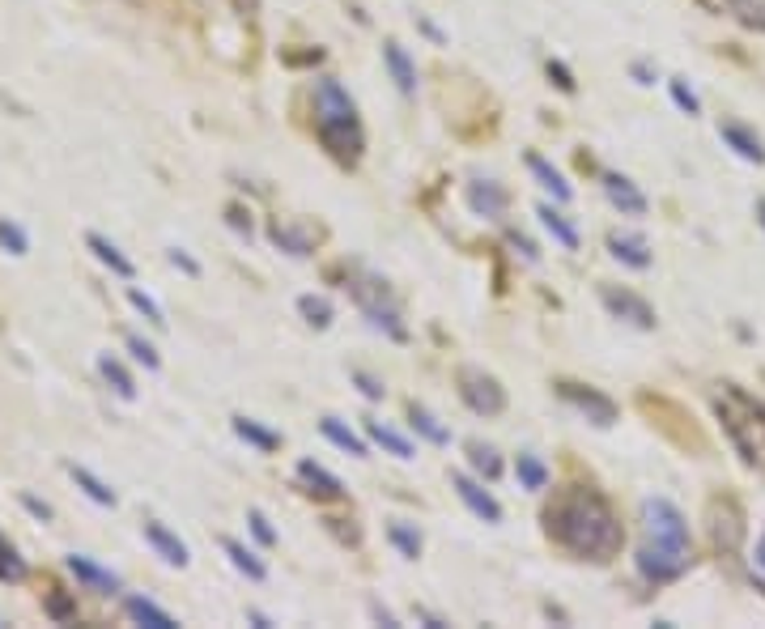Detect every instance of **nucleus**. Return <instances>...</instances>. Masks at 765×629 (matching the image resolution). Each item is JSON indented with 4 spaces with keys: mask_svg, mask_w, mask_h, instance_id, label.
<instances>
[{
    "mask_svg": "<svg viewBox=\"0 0 765 629\" xmlns=\"http://www.w3.org/2000/svg\"><path fill=\"white\" fill-rule=\"evenodd\" d=\"M668 85H672V98H676V107H681V111H689V115H698V111H701L698 94H693V90H689L684 81H668Z\"/></svg>",
    "mask_w": 765,
    "mask_h": 629,
    "instance_id": "39",
    "label": "nucleus"
},
{
    "mask_svg": "<svg viewBox=\"0 0 765 629\" xmlns=\"http://www.w3.org/2000/svg\"><path fill=\"white\" fill-rule=\"evenodd\" d=\"M600 298H604V307L613 310L617 319L634 323V328H642V332H651L655 323H659V319H655V310H651V302H647V298H638L634 290H617V285H604Z\"/></svg>",
    "mask_w": 765,
    "mask_h": 629,
    "instance_id": "8",
    "label": "nucleus"
},
{
    "mask_svg": "<svg viewBox=\"0 0 765 629\" xmlns=\"http://www.w3.org/2000/svg\"><path fill=\"white\" fill-rule=\"evenodd\" d=\"M222 549L230 553V562H234V570H243L247 579H256V582H264L268 579V565L256 557V553L247 549V545H239V540H222Z\"/></svg>",
    "mask_w": 765,
    "mask_h": 629,
    "instance_id": "20",
    "label": "nucleus"
},
{
    "mask_svg": "<svg viewBox=\"0 0 765 629\" xmlns=\"http://www.w3.org/2000/svg\"><path fill=\"white\" fill-rule=\"evenodd\" d=\"M230 4H234V9H239V13H256V9H260V0H230Z\"/></svg>",
    "mask_w": 765,
    "mask_h": 629,
    "instance_id": "46",
    "label": "nucleus"
},
{
    "mask_svg": "<svg viewBox=\"0 0 765 629\" xmlns=\"http://www.w3.org/2000/svg\"><path fill=\"white\" fill-rule=\"evenodd\" d=\"M544 532H549L553 545H561L583 562H608L625 545V528H621L617 511L591 485L557 489L553 502L544 506Z\"/></svg>",
    "mask_w": 765,
    "mask_h": 629,
    "instance_id": "1",
    "label": "nucleus"
},
{
    "mask_svg": "<svg viewBox=\"0 0 765 629\" xmlns=\"http://www.w3.org/2000/svg\"><path fill=\"white\" fill-rule=\"evenodd\" d=\"M353 298H358V307L366 310V319L375 323V328H387L391 336H404L400 310H396V302L387 298L383 281H358V285H353Z\"/></svg>",
    "mask_w": 765,
    "mask_h": 629,
    "instance_id": "6",
    "label": "nucleus"
},
{
    "mask_svg": "<svg viewBox=\"0 0 765 629\" xmlns=\"http://www.w3.org/2000/svg\"><path fill=\"white\" fill-rule=\"evenodd\" d=\"M68 472H73V481L82 485V489H85V494H90V498L98 502V506H115V489H107V485L98 481V476H94V472H90V468H77V464H73V468H68Z\"/></svg>",
    "mask_w": 765,
    "mask_h": 629,
    "instance_id": "30",
    "label": "nucleus"
},
{
    "mask_svg": "<svg viewBox=\"0 0 765 629\" xmlns=\"http://www.w3.org/2000/svg\"><path fill=\"white\" fill-rule=\"evenodd\" d=\"M298 310H302L307 323H315V328H327V323H332V302H327V298L302 293V298H298Z\"/></svg>",
    "mask_w": 765,
    "mask_h": 629,
    "instance_id": "34",
    "label": "nucleus"
},
{
    "mask_svg": "<svg viewBox=\"0 0 765 629\" xmlns=\"http://www.w3.org/2000/svg\"><path fill=\"white\" fill-rule=\"evenodd\" d=\"M757 222L765 226V200H757Z\"/></svg>",
    "mask_w": 765,
    "mask_h": 629,
    "instance_id": "47",
    "label": "nucleus"
},
{
    "mask_svg": "<svg viewBox=\"0 0 765 629\" xmlns=\"http://www.w3.org/2000/svg\"><path fill=\"white\" fill-rule=\"evenodd\" d=\"M26 579V562H22V553L9 545V536L0 532V582H22Z\"/></svg>",
    "mask_w": 765,
    "mask_h": 629,
    "instance_id": "29",
    "label": "nucleus"
},
{
    "mask_svg": "<svg viewBox=\"0 0 765 629\" xmlns=\"http://www.w3.org/2000/svg\"><path fill=\"white\" fill-rule=\"evenodd\" d=\"M273 242L285 247L290 256H310V234H293V230H285V226H273Z\"/></svg>",
    "mask_w": 765,
    "mask_h": 629,
    "instance_id": "35",
    "label": "nucleus"
},
{
    "mask_svg": "<svg viewBox=\"0 0 765 629\" xmlns=\"http://www.w3.org/2000/svg\"><path fill=\"white\" fill-rule=\"evenodd\" d=\"M456 383H459L464 404H468L473 413H481V417H498V413L506 408V391L498 388V379H493V374L476 371V366H459Z\"/></svg>",
    "mask_w": 765,
    "mask_h": 629,
    "instance_id": "5",
    "label": "nucleus"
},
{
    "mask_svg": "<svg viewBox=\"0 0 765 629\" xmlns=\"http://www.w3.org/2000/svg\"><path fill=\"white\" fill-rule=\"evenodd\" d=\"M383 60H387L391 77H396V90L400 94H417V68L408 60V51L400 43H383Z\"/></svg>",
    "mask_w": 765,
    "mask_h": 629,
    "instance_id": "16",
    "label": "nucleus"
},
{
    "mask_svg": "<svg viewBox=\"0 0 765 629\" xmlns=\"http://www.w3.org/2000/svg\"><path fill=\"white\" fill-rule=\"evenodd\" d=\"M128 298H132V307H136V310H145V319H149V323H158V328H166V315L158 310V302H153V298H145L141 290H128Z\"/></svg>",
    "mask_w": 765,
    "mask_h": 629,
    "instance_id": "38",
    "label": "nucleus"
},
{
    "mask_svg": "<svg viewBox=\"0 0 765 629\" xmlns=\"http://www.w3.org/2000/svg\"><path fill=\"white\" fill-rule=\"evenodd\" d=\"M723 4H727V13H735L744 26L765 31V0H723Z\"/></svg>",
    "mask_w": 765,
    "mask_h": 629,
    "instance_id": "32",
    "label": "nucleus"
},
{
    "mask_svg": "<svg viewBox=\"0 0 765 629\" xmlns=\"http://www.w3.org/2000/svg\"><path fill=\"white\" fill-rule=\"evenodd\" d=\"M353 383L361 388V396L366 400H383V383H378L375 374H366V371H353Z\"/></svg>",
    "mask_w": 765,
    "mask_h": 629,
    "instance_id": "40",
    "label": "nucleus"
},
{
    "mask_svg": "<svg viewBox=\"0 0 765 629\" xmlns=\"http://www.w3.org/2000/svg\"><path fill=\"white\" fill-rule=\"evenodd\" d=\"M536 217H540V222H544V230H549V234H553V239L561 242V247H570V251H574V247H578V230H574L570 222H566V217H561V213L553 209V205H540V209H536Z\"/></svg>",
    "mask_w": 765,
    "mask_h": 629,
    "instance_id": "24",
    "label": "nucleus"
},
{
    "mask_svg": "<svg viewBox=\"0 0 765 629\" xmlns=\"http://www.w3.org/2000/svg\"><path fill=\"white\" fill-rule=\"evenodd\" d=\"M715 413L723 421V430L732 438L735 455L749 468L765 472V404H757L749 391L723 383V391L715 396Z\"/></svg>",
    "mask_w": 765,
    "mask_h": 629,
    "instance_id": "4",
    "label": "nucleus"
},
{
    "mask_svg": "<svg viewBox=\"0 0 765 629\" xmlns=\"http://www.w3.org/2000/svg\"><path fill=\"white\" fill-rule=\"evenodd\" d=\"M85 242H90V251H94V256L102 259V264H107L115 276H124V281H128V276L136 273V268H132V259L124 256V251H119L111 239H102V234H85Z\"/></svg>",
    "mask_w": 765,
    "mask_h": 629,
    "instance_id": "18",
    "label": "nucleus"
},
{
    "mask_svg": "<svg viewBox=\"0 0 765 629\" xmlns=\"http://www.w3.org/2000/svg\"><path fill=\"white\" fill-rule=\"evenodd\" d=\"M319 430H324V434L332 438V442H336L341 451H349V455H358V459H366V442H361L353 430H344L336 417H324V421H319Z\"/></svg>",
    "mask_w": 765,
    "mask_h": 629,
    "instance_id": "27",
    "label": "nucleus"
},
{
    "mask_svg": "<svg viewBox=\"0 0 765 629\" xmlns=\"http://www.w3.org/2000/svg\"><path fill=\"white\" fill-rule=\"evenodd\" d=\"M557 396H561L566 404H574V408H578L587 421H595V425H613V421H617V404L595 388H583V383L561 379V383H557Z\"/></svg>",
    "mask_w": 765,
    "mask_h": 629,
    "instance_id": "7",
    "label": "nucleus"
},
{
    "mask_svg": "<svg viewBox=\"0 0 765 629\" xmlns=\"http://www.w3.org/2000/svg\"><path fill=\"white\" fill-rule=\"evenodd\" d=\"M98 371H102V379L115 388V396L119 400H136V383H132V374L115 362V357H98Z\"/></svg>",
    "mask_w": 765,
    "mask_h": 629,
    "instance_id": "26",
    "label": "nucleus"
},
{
    "mask_svg": "<svg viewBox=\"0 0 765 629\" xmlns=\"http://www.w3.org/2000/svg\"><path fill=\"white\" fill-rule=\"evenodd\" d=\"M515 476H519V485L523 489H532V494L549 489V468H544V459H536V455H519V459H515Z\"/></svg>",
    "mask_w": 765,
    "mask_h": 629,
    "instance_id": "23",
    "label": "nucleus"
},
{
    "mask_svg": "<svg viewBox=\"0 0 765 629\" xmlns=\"http://www.w3.org/2000/svg\"><path fill=\"white\" fill-rule=\"evenodd\" d=\"M468 205L481 217H502L506 213V192L498 183H468Z\"/></svg>",
    "mask_w": 765,
    "mask_h": 629,
    "instance_id": "17",
    "label": "nucleus"
},
{
    "mask_svg": "<svg viewBox=\"0 0 765 629\" xmlns=\"http://www.w3.org/2000/svg\"><path fill=\"white\" fill-rule=\"evenodd\" d=\"M604 192H608V200H613L621 213H630V217H642V213H647V196L638 192L625 175H604Z\"/></svg>",
    "mask_w": 765,
    "mask_h": 629,
    "instance_id": "12",
    "label": "nucleus"
},
{
    "mask_svg": "<svg viewBox=\"0 0 765 629\" xmlns=\"http://www.w3.org/2000/svg\"><path fill=\"white\" fill-rule=\"evenodd\" d=\"M298 481L307 485V494H310V498H319V502L344 498V485L336 481L332 472L319 468V464H310V459H302V464H298Z\"/></svg>",
    "mask_w": 765,
    "mask_h": 629,
    "instance_id": "10",
    "label": "nucleus"
},
{
    "mask_svg": "<svg viewBox=\"0 0 765 629\" xmlns=\"http://www.w3.org/2000/svg\"><path fill=\"white\" fill-rule=\"evenodd\" d=\"M234 434L243 438V442H251V447H260V451H277L281 447V438L273 434V430H264L260 421H251V417H234Z\"/></svg>",
    "mask_w": 765,
    "mask_h": 629,
    "instance_id": "25",
    "label": "nucleus"
},
{
    "mask_svg": "<svg viewBox=\"0 0 765 629\" xmlns=\"http://www.w3.org/2000/svg\"><path fill=\"white\" fill-rule=\"evenodd\" d=\"M387 540L400 549V557H408V562H417V557H422V532H413L408 523H391Z\"/></svg>",
    "mask_w": 765,
    "mask_h": 629,
    "instance_id": "28",
    "label": "nucleus"
},
{
    "mask_svg": "<svg viewBox=\"0 0 765 629\" xmlns=\"http://www.w3.org/2000/svg\"><path fill=\"white\" fill-rule=\"evenodd\" d=\"M68 570L77 574V579L85 582V587H94V591H102V596H111V591H119V579H115L111 570H102V565H94L90 557H82V553H73L68 557Z\"/></svg>",
    "mask_w": 765,
    "mask_h": 629,
    "instance_id": "14",
    "label": "nucleus"
},
{
    "mask_svg": "<svg viewBox=\"0 0 765 629\" xmlns=\"http://www.w3.org/2000/svg\"><path fill=\"white\" fill-rule=\"evenodd\" d=\"M608 251H613L621 264L638 268V273H642V268H651V259H655V256H651V247L638 239V234H613V239H608Z\"/></svg>",
    "mask_w": 765,
    "mask_h": 629,
    "instance_id": "15",
    "label": "nucleus"
},
{
    "mask_svg": "<svg viewBox=\"0 0 765 629\" xmlns=\"http://www.w3.org/2000/svg\"><path fill=\"white\" fill-rule=\"evenodd\" d=\"M366 434L375 438L378 447H387L391 455H396V459H413V442H408L404 434H396V430H391V425H383V421H366Z\"/></svg>",
    "mask_w": 765,
    "mask_h": 629,
    "instance_id": "21",
    "label": "nucleus"
},
{
    "mask_svg": "<svg viewBox=\"0 0 765 629\" xmlns=\"http://www.w3.org/2000/svg\"><path fill=\"white\" fill-rule=\"evenodd\" d=\"M757 557H761V565H765V536H761V545H757Z\"/></svg>",
    "mask_w": 765,
    "mask_h": 629,
    "instance_id": "48",
    "label": "nucleus"
},
{
    "mask_svg": "<svg viewBox=\"0 0 765 629\" xmlns=\"http://www.w3.org/2000/svg\"><path fill=\"white\" fill-rule=\"evenodd\" d=\"M451 485H456V494L464 498V506H468L476 519H485V523H498V519H502V506H498V502H493V494H489V489H481L473 476L456 472V476H451Z\"/></svg>",
    "mask_w": 765,
    "mask_h": 629,
    "instance_id": "9",
    "label": "nucleus"
},
{
    "mask_svg": "<svg viewBox=\"0 0 765 629\" xmlns=\"http://www.w3.org/2000/svg\"><path fill=\"white\" fill-rule=\"evenodd\" d=\"M408 421H413V430H417V434H425L434 447H447V442H451V434H447V430H442V425L430 417L425 408H413V413H408Z\"/></svg>",
    "mask_w": 765,
    "mask_h": 629,
    "instance_id": "33",
    "label": "nucleus"
},
{
    "mask_svg": "<svg viewBox=\"0 0 765 629\" xmlns=\"http://www.w3.org/2000/svg\"><path fill=\"white\" fill-rule=\"evenodd\" d=\"M22 502H26V511H30V515H39V519H43V523H48V519H51V506H48V502L30 498V494H22Z\"/></svg>",
    "mask_w": 765,
    "mask_h": 629,
    "instance_id": "44",
    "label": "nucleus"
},
{
    "mask_svg": "<svg viewBox=\"0 0 765 629\" xmlns=\"http://www.w3.org/2000/svg\"><path fill=\"white\" fill-rule=\"evenodd\" d=\"M128 349H132V357H136V362H145L149 371H158V366H162L158 349H153V345H145L141 336H132V332H128Z\"/></svg>",
    "mask_w": 765,
    "mask_h": 629,
    "instance_id": "37",
    "label": "nucleus"
},
{
    "mask_svg": "<svg viewBox=\"0 0 765 629\" xmlns=\"http://www.w3.org/2000/svg\"><path fill=\"white\" fill-rule=\"evenodd\" d=\"M0 247H9L13 256H26V251H30V242H26V234H22V230H17L13 222H4V217H0Z\"/></svg>",
    "mask_w": 765,
    "mask_h": 629,
    "instance_id": "36",
    "label": "nucleus"
},
{
    "mask_svg": "<svg viewBox=\"0 0 765 629\" xmlns=\"http://www.w3.org/2000/svg\"><path fill=\"white\" fill-rule=\"evenodd\" d=\"M315 136L324 141V149L336 162L353 166L366 149V136H361V119L353 98L341 90V81L324 77L315 85Z\"/></svg>",
    "mask_w": 765,
    "mask_h": 629,
    "instance_id": "3",
    "label": "nucleus"
},
{
    "mask_svg": "<svg viewBox=\"0 0 765 629\" xmlns=\"http://www.w3.org/2000/svg\"><path fill=\"white\" fill-rule=\"evenodd\" d=\"M145 540L158 553H162L170 565H187V562H192V557H187V545H183V540L170 532L166 523H158V519H149V523H145Z\"/></svg>",
    "mask_w": 765,
    "mask_h": 629,
    "instance_id": "13",
    "label": "nucleus"
},
{
    "mask_svg": "<svg viewBox=\"0 0 765 629\" xmlns=\"http://www.w3.org/2000/svg\"><path fill=\"white\" fill-rule=\"evenodd\" d=\"M718 136H723V141H727V145H732L744 162H765L761 136H757V132H749L744 124H735V119H723V124H718Z\"/></svg>",
    "mask_w": 765,
    "mask_h": 629,
    "instance_id": "11",
    "label": "nucleus"
},
{
    "mask_svg": "<svg viewBox=\"0 0 765 629\" xmlns=\"http://www.w3.org/2000/svg\"><path fill=\"white\" fill-rule=\"evenodd\" d=\"M247 523H251V532L260 536V545H277V532L268 528V519H264L260 511H251V515H247Z\"/></svg>",
    "mask_w": 765,
    "mask_h": 629,
    "instance_id": "41",
    "label": "nucleus"
},
{
    "mask_svg": "<svg viewBox=\"0 0 765 629\" xmlns=\"http://www.w3.org/2000/svg\"><path fill=\"white\" fill-rule=\"evenodd\" d=\"M170 264H175V268H183V273H187V276H200V264H196L192 256H183L179 247H175V251H170Z\"/></svg>",
    "mask_w": 765,
    "mask_h": 629,
    "instance_id": "43",
    "label": "nucleus"
},
{
    "mask_svg": "<svg viewBox=\"0 0 765 629\" xmlns=\"http://www.w3.org/2000/svg\"><path fill=\"white\" fill-rule=\"evenodd\" d=\"M48 613L56 616V621H68V616H77V608H73L65 596H56V591H51V596H48Z\"/></svg>",
    "mask_w": 765,
    "mask_h": 629,
    "instance_id": "42",
    "label": "nucleus"
},
{
    "mask_svg": "<svg viewBox=\"0 0 765 629\" xmlns=\"http://www.w3.org/2000/svg\"><path fill=\"white\" fill-rule=\"evenodd\" d=\"M468 459H473V468L485 476V481H498L502 476V459H498V451L493 447H481V442H473L468 447Z\"/></svg>",
    "mask_w": 765,
    "mask_h": 629,
    "instance_id": "31",
    "label": "nucleus"
},
{
    "mask_svg": "<svg viewBox=\"0 0 765 629\" xmlns=\"http://www.w3.org/2000/svg\"><path fill=\"white\" fill-rule=\"evenodd\" d=\"M549 77H557V85H561V90H566V94H570V90H574L570 73H566V68H561V65H549Z\"/></svg>",
    "mask_w": 765,
    "mask_h": 629,
    "instance_id": "45",
    "label": "nucleus"
},
{
    "mask_svg": "<svg viewBox=\"0 0 765 629\" xmlns=\"http://www.w3.org/2000/svg\"><path fill=\"white\" fill-rule=\"evenodd\" d=\"M693 565V536L684 515L668 498L642 502V549H638V570L651 582L681 579Z\"/></svg>",
    "mask_w": 765,
    "mask_h": 629,
    "instance_id": "2",
    "label": "nucleus"
},
{
    "mask_svg": "<svg viewBox=\"0 0 765 629\" xmlns=\"http://www.w3.org/2000/svg\"><path fill=\"white\" fill-rule=\"evenodd\" d=\"M527 170H532V175L540 179V188H549V192H553V200H561V205H566V200H570V183H566V179L557 175L553 166H549V162L540 158V153H527Z\"/></svg>",
    "mask_w": 765,
    "mask_h": 629,
    "instance_id": "19",
    "label": "nucleus"
},
{
    "mask_svg": "<svg viewBox=\"0 0 765 629\" xmlns=\"http://www.w3.org/2000/svg\"><path fill=\"white\" fill-rule=\"evenodd\" d=\"M124 608H128V616H132V621H136V625H153V629H175V616H170V613H162V608H158V604H149V599H141V596H132L128 604H124Z\"/></svg>",
    "mask_w": 765,
    "mask_h": 629,
    "instance_id": "22",
    "label": "nucleus"
}]
</instances>
